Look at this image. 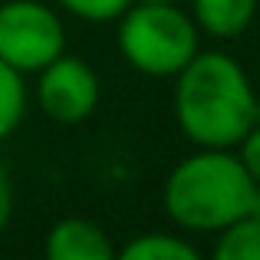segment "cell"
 Segmentation results:
<instances>
[{"label": "cell", "mask_w": 260, "mask_h": 260, "mask_svg": "<svg viewBox=\"0 0 260 260\" xmlns=\"http://www.w3.org/2000/svg\"><path fill=\"white\" fill-rule=\"evenodd\" d=\"M211 260H260V221L244 214L241 221L217 231Z\"/></svg>", "instance_id": "9c48e42d"}, {"label": "cell", "mask_w": 260, "mask_h": 260, "mask_svg": "<svg viewBox=\"0 0 260 260\" xmlns=\"http://www.w3.org/2000/svg\"><path fill=\"white\" fill-rule=\"evenodd\" d=\"M237 148H241L237 155H241L244 168H247V172H250V178H254V181L260 184V122H257L254 128H250L247 135H244V139H241V145H237Z\"/></svg>", "instance_id": "7c38bea8"}, {"label": "cell", "mask_w": 260, "mask_h": 260, "mask_svg": "<svg viewBox=\"0 0 260 260\" xmlns=\"http://www.w3.org/2000/svg\"><path fill=\"white\" fill-rule=\"evenodd\" d=\"M10 211H13V188H10V178H7L4 165H0V231L10 221Z\"/></svg>", "instance_id": "4fadbf2b"}, {"label": "cell", "mask_w": 260, "mask_h": 260, "mask_svg": "<svg viewBox=\"0 0 260 260\" xmlns=\"http://www.w3.org/2000/svg\"><path fill=\"white\" fill-rule=\"evenodd\" d=\"M37 99L53 122L76 125L92 115L95 102H99V79H95L92 66L83 59L56 56L50 66L40 70Z\"/></svg>", "instance_id": "5b68a950"}, {"label": "cell", "mask_w": 260, "mask_h": 260, "mask_svg": "<svg viewBox=\"0 0 260 260\" xmlns=\"http://www.w3.org/2000/svg\"><path fill=\"white\" fill-rule=\"evenodd\" d=\"M59 4L89 23H106V20H119L135 0H59Z\"/></svg>", "instance_id": "8fae6325"}, {"label": "cell", "mask_w": 260, "mask_h": 260, "mask_svg": "<svg viewBox=\"0 0 260 260\" xmlns=\"http://www.w3.org/2000/svg\"><path fill=\"white\" fill-rule=\"evenodd\" d=\"M135 4H181V0H135Z\"/></svg>", "instance_id": "9a60e30c"}, {"label": "cell", "mask_w": 260, "mask_h": 260, "mask_svg": "<svg viewBox=\"0 0 260 260\" xmlns=\"http://www.w3.org/2000/svg\"><path fill=\"white\" fill-rule=\"evenodd\" d=\"M247 217H254V221H260V184L254 188V198H250V208H247Z\"/></svg>", "instance_id": "5bb4252c"}, {"label": "cell", "mask_w": 260, "mask_h": 260, "mask_svg": "<svg viewBox=\"0 0 260 260\" xmlns=\"http://www.w3.org/2000/svg\"><path fill=\"white\" fill-rule=\"evenodd\" d=\"M23 109H26L23 73H17L10 63L0 59V142L13 135V128L23 119Z\"/></svg>", "instance_id": "30bf717a"}, {"label": "cell", "mask_w": 260, "mask_h": 260, "mask_svg": "<svg viewBox=\"0 0 260 260\" xmlns=\"http://www.w3.org/2000/svg\"><path fill=\"white\" fill-rule=\"evenodd\" d=\"M175 79V119L198 148H234L260 122L254 86L228 53L198 50Z\"/></svg>", "instance_id": "6da1fadb"}, {"label": "cell", "mask_w": 260, "mask_h": 260, "mask_svg": "<svg viewBox=\"0 0 260 260\" xmlns=\"http://www.w3.org/2000/svg\"><path fill=\"white\" fill-rule=\"evenodd\" d=\"M115 260H201V254L175 234H142L128 241Z\"/></svg>", "instance_id": "ba28073f"}, {"label": "cell", "mask_w": 260, "mask_h": 260, "mask_svg": "<svg viewBox=\"0 0 260 260\" xmlns=\"http://www.w3.org/2000/svg\"><path fill=\"white\" fill-rule=\"evenodd\" d=\"M191 17L198 30L217 40L241 37L257 17V0H191Z\"/></svg>", "instance_id": "52a82bcc"}, {"label": "cell", "mask_w": 260, "mask_h": 260, "mask_svg": "<svg viewBox=\"0 0 260 260\" xmlns=\"http://www.w3.org/2000/svg\"><path fill=\"white\" fill-rule=\"evenodd\" d=\"M257 181L241 155L228 148H201L178 161L165 181V211L184 231H224L250 208Z\"/></svg>", "instance_id": "7a4b0ae2"}, {"label": "cell", "mask_w": 260, "mask_h": 260, "mask_svg": "<svg viewBox=\"0 0 260 260\" xmlns=\"http://www.w3.org/2000/svg\"><path fill=\"white\" fill-rule=\"evenodd\" d=\"M66 30L40 0H7L0 7V59L17 73H40L63 56Z\"/></svg>", "instance_id": "277c9868"}, {"label": "cell", "mask_w": 260, "mask_h": 260, "mask_svg": "<svg viewBox=\"0 0 260 260\" xmlns=\"http://www.w3.org/2000/svg\"><path fill=\"white\" fill-rule=\"evenodd\" d=\"M46 260H115L109 234L86 217H63L46 234Z\"/></svg>", "instance_id": "8992f818"}, {"label": "cell", "mask_w": 260, "mask_h": 260, "mask_svg": "<svg viewBox=\"0 0 260 260\" xmlns=\"http://www.w3.org/2000/svg\"><path fill=\"white\" fill-rule=\"evenodd\" d=\"M119 50L145 76H178L198 56V23L178 4H132L119 17Z\"/></svg>", "instance_id": "3957f363"}]
</instances>
